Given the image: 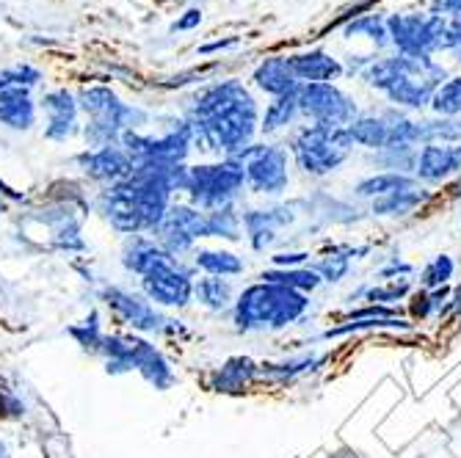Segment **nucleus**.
<instances>
[{
	"instance_id": "obj_1",
	"label": "nucleus",
	"mask_w": 461,
	"mask_h": 458,
	"mask_svg": "<svg viewBox=\"0 0 461 458\" xmlns=\"http://www.w3.org/2000/svg\"><path fill=\"white\" fill-rule=\"evenodd\" d=\"M359 77L367 86L379 89L390 103L403 108H426L431 105L434 92L445 83V69L431 56H387L367 58L359 69Z\"/></svg>"
},
{
	"instance_id": "obj_2",
	"label": "nucleus",
	"mask_w": 461,
	"mask_h": 458,
	"mask_svg": "<svg viewBox=\"0 0 461 458\" xmlns=\"http://www.w3.org/2000/svg\"><path fill=\"white\" fill-rule=\"evenodd\" d=\"M194 141H199L204 149L227 152V157L246 149L260 130V108L251 92L243 86V80L235 86V92L207 116L194 119Z\"/></svg>"
},
{
	"instance_id": "obj_3",
	"label": "nucleus",
	"mask_w": 461,
	"mask_h": 458,
	"mask_svg": "<svg viewBox=\"0 0 461 458\" xmlns=\"http://www.w3.org/2000/svg\"><path fill=\"white\" fill-rule=\"evenodd\" d=\"M80 113H86V128H83V139H86L89 149L119 144L122 133L139 130L147 124V111L139 105L122 103L119 94L108 86H89L80 89L77 94Z\"/></svg>"
},
{
	"instance_id": "obj_4",
	"label": "nucleus",
	"mask_w": 461,
	"mask_h": 458,
	"mask_svg": "<svg viewBox=\"0 0 461 458\" xmlns=\"http://www.w3.org/2000/svg\"><path fill=\"white\" fill-rule=\"evenodd\" d=\"M310 301L304 293L287 290L279 284H251L246 287L238 304H235V323L238 328H285L290 323H296L307 312Z\"/></svg>"
},
{
	"instance_id": "obj_5",
	"label": "nucleus",
	"mask_w": 461,
	"mask_h": 458,
	"mask_svg": "<svg viewBox=\"0 0 461 458\" xmlns=\"http://www.w3.org/2000/svg\"><path fill=\"white\" fill-rule=\"evenodd\" d=\"M246 185L243 166L235 157H224L219 163H202L188 169L185 191L191 193V202L199 211H221V207H232V199Z\"/></svg>"
},
{
	"instance_id": "obj_6",
	"label": "nucleus",
	"mask_w": 461,
	"mask_h": 458,
	"mask_svg": "<svg viewBox=\"0 0 461 458\" xmlns=\"http://www.w3.org/2000/svg\"><path fill=\"white\" fill-rule=\"evenodd\" d=\"M354 139L348 128H321L307 124L290 141V152L307 175H329L348 157Z\"/></svg>"
},
{
	"instance_id": "obj_7",
	"label": "nucleus",
	"mask_w": 461,
	"mask_h": 458,
	"mask_svg": "<svg viewBox=\"0 0 461 458\" xmlns=\"http://www.w3.org/2000/svg\"><path fill=\"white\" fill-rule=\"evenodd\" d=\"M387 33L401 56H434L442 50L445 20L431 12H395L387 17Z\"/></svg>"
},
{
	"instance_id": "obj_8",
	"label": "nucleus",
	"mask_w": 461,
	"mask_h": 458,
	"mask_svg": "<svg viewBox=\"0 0 461 458\" xmlns=\"http://www.w3.org/2000/svg\"><path fill=\"white\" fill-rule=\"evenodd\" d=\"M296 94L299 113L321 128H348L359 116L357 103L334 83H302Z\"/></svg>"
},
{
	"instance_id": "obj_9",
	"label": "nucleus",
	"mask_w": 461,
	"mask_h": 458,
	"mask_svg": "<svg viewBox=\"0 0 461 458\" xmlns=\"http://www.w3.org/2000/svg\"><path fill=\"white\" fill-rule=\"evenodd\" d=\"M240 166L246 183L258 193H282L287 188V149L279 144H249L232 155Z\"/></svg>"
},
{
	"instance_id": "obj_10",
	"label": "nucleus",
	"mask_w": 461,
	"mask_h": 458,
	"mask_svg": "<svg viewBox=\"0 0 461 458\" xmlns=\"http://www.w3.org/2000/svg\"><path fill=\"white\" fill-rule=\"evenodd\" d=\"M141 290L152 304L188 307V301L194 299V279L191 271L180 263V257H175L166 265H158L149 274H144Z\"/></svg>"
},
{
	"instance_id": "obj_11",
	"label": "nucleus",
	"mask_w": 461,
	"mask_h": 458,
	"mask_svg": "<svg viewBox=\"0 0 461 458\" xmlns=\"http://www.w3.org/2000/svg\"><path fill=\"white\" fill-rule=\"evenodd\" d=\"M39 111L45 113V139L56 141V144H67L69 139H75L80 133V105H77V94L69 89H50L41 94L39 100Z\"/></svg>"
},
{
	"instance_id": "obj_12",
	"label": "nucleus",
	"mask_w": 461,
	"mask_h": 458,
	"mask_svg": "<svg viewBox=\"0 0 461 458\" xmlns=\"http://www.w3.org/2000/svg\"><path fill=\"white\" fill-rule=\"evenodd\" d=\"M75 163L83 169V175H89L92 180L100 183H119L133 172V157L128 155L122 144H108L97 149H83Z\"/></svg>"
},
{
	"instance_id": "obj_13",
	"label": "nucleus",
	"mask_w": 461,
	"mask_h": 458,
	"mask_svg": "<svg viewBox=\"0 0 461 458\" xmlns=\"http://www.w3.org/2000/svg\"><path fill=\"white\" fill-rule=\"evenodd\" d=\"M103 301L124 320L131 323L139 331H158L163 328L166 320L147 299H141L139 293H131V290H119V287H105L103 290Z\"/></svg>"
},
{
	"instance_id": "obj_14",
	"label": "nucleus",
	"mask_w": 461,
	"mask_h": 458,
	"mask_svg": "<svg viewBox=\"0 0 461 458\" xmlns=\"http://www.w3.org/2000/svg\"><path fill=\"white\" fill-rule=\"evenodd\" d=\"M251 83L266 92L268 97H285V94H293V92H299V77L296 72H293L290 67V58L287 56H268L263 58L255 72H251Z\"/></svg>"
},
{
	"instance_id": "obj_15",
	"label": "nucleus",
	"mask_w": 461,
	"mask_h": 458,
	"mask_svg": "<svg viewBox=\"0 0 461 458\" xmlns=\"http://www.w3.org/2000/svg\"><path fill=\"white\" fill-rule=\"evenodd\" d=\"M414 169L426 183H439L453 172H461V144H423Z\"/></svg>"
},
{
	"instance_id": "obj_16",
	"label": "nucleus",
	"mask_w": 461,
	"mask_h": 458,
	"mask_svg": "<svg viewBox=\"0 0 461 458\" xmlns=\"http://www.w3.org/2000/svg\"><path fill=\"white\" fill-rule=\"evenodd\" d=\"M39 119V103L31 89H0V124L14 133H28Z\"/></svg>"
},
{
	"instance_id": "obj_17",
	"label": "nucleus",
	"mask_w": 461,
	"mask_h": 458,
	"mask_svg": "<svg viewBox=\"0 0 461 458\" xmlns=\"http://www.w3.org/2000/svg\"><path fill=\"white\" fill-rule=\"evenodd\" d=\"M287 58H290V67L296 72L299 83H331L346 72L340 58H334L326 50H302Z\"/></svg>"
},
{
	"instance_id": "obj_18",
	"label": "nucleus",
	"mask_w": 461,
	"mask_h": 458,
	"mask_svg": "<svg viewBox=\"0 0 461 458\" xmlns=\"http://www.w3.org/2000/svg\"><path fill=\"white\" fill-rule=\"evenodd\" d=\"M398 113H370V116H357L348 124V133L354 144H362L367 149H390L393 147V128H395Z\"/></svg>"
},
{
	"instance_id": "obj_19",
	"label": "nucleus",
	"mask_w": 461,
	"mask_h": 458,
	"mask_svg": "<svg viewBox=\"0 0 461 458\" xmlns=\"http://www.w3.org/2000/svg\"><path fill=\"white\" fill-rule=\"evenodd\" d=\"M169 260H175V257H172L169 252H163V248H160L155 240L141 238V235H133V238L128 240V246H124V252H122L124 268L133 271V274H139V276L149 274V271L158 268V265H166Z\"/></svg>"
},
{
	"instance_id": "obj_20",
	"label": "nucleus",
	"mask_w": 461,
	"mask_h": 458,
	"mask_svg": "<svg viewBox=\"0 0 461 458\" xmlns=\"http://www.w3.org/2000/svg\"><path fill=\"white\" fill-rule=\"evenodd\" d=\"M299 113V94H285V97H274L268 105H266V113L260 116V130L263 133H276L282 128H287V124L296 121Z\"/></svg>"
},
{
	"instance_id": "obj_21",
	"label": "nucleus",
	"mask_w": 461,
	"mask_h": 458,
	"mask_svg": "<svg viewBox=\"0 0 461 458\" xmlns=\"http://www.w3.org/2000/svg\"><path fill=\"white\" fill-rule=\"evenodd\" d=\"M194 265L202 268L207 276H238L243 274V260L232 252H216V248H202L194 255Z\"/></svg>"
},
{
	"instance_id": "obj_22",
	"label": "nucleus",
	"mask_w": 461,
	"mask_h": 458,
	"mask_svg": "<svg viewBox=\"0 0 461 458\" xmlns=\"http://www.w3.org/2000/svg\"><path fill=\"white\" fill-rule=\"evenodd\" d=\"M194 296L207 310H227L232 301V284L221 276H204L194 282Z\"/></svg>"
},
{
	"instance_id": "obj_23",
	"label": "nucleus",
	"mask_w": 461,
	"mask_h": 458,
	"mask_svg": "<svg viewBox=\"0 0 461 458\" xmlns=\"http://www.w3.org/2000/svg\"><path fill=\"white\" fill-rule=\"evenodd\" d=\"M348 39H367L373 48H387L390 45V33H387V20L379 14H362L351 20L343 31Z\"/></svg>"
},
{
	"instance_id": "obj_24",
	"label": "nucleus",
	"mask_w": 461,
	"mask_h": 458,
	"mask_svg": "<svg viewBox=\"0 0 461 458\" xmlns=\"http://www.w3.org/2000/svg\"><path fill=\"white\" fill-rule=\"evenodd\" d=\"M414 188H417L414 177H406V175H398V172H387V175H375V177L362 180L357 185V193L359 196H390V193L414 191Z\"/></svg>"
},
{
	"instance_id": "obj_25",
	"label": "nucleus",
	"mask_w": 461,
	"mask_h": 458,
	"mask_svg": "<svg viewBox=\"0 0 461 458\" xmlns=\"http://www.w3.org/2000/svg\"><path fill=\"white\" fill-rule=\"evenodd\" d=\"M263 282L268 284H279V287H287V290H296V293H307V290H315L321 284V274L318 271H293V268H274V271H266L260 276Z\"/></svg>"
},
{
	"instance_id": "obj_26",
	"label": "nucleus",
	"mask_w": 461,
	"mask_h": 458,
	"mask_svg": "<svg viewBox=\"0 0 461 458\" xmlns=\"http://www.w3.org/2000/svg\"><path fill=\"white\" fill-rule=\"evenodd\" d=\"M431 108H434L442 119H456V116H461V75L447 77V80L442 83V86L434 92Z\"/></svg>"
},
{
	"instance_id": "obj_27",
	"label": "nucleus",
	"mask_w": 461,
	"mask_h": 458,
	"mask_svg": "<svg viewBox=\"0 0 461 458\" xmlns=\"http://www.w3.org/2000/svg\"><path fill=\"white\" fill-rule=\"evenodd\" d=\"M426 199L423 191H401V193H390V196H382L373 202V213L379 216H403V213H411L417 204Z\"/></svg>"
},
{
	"instance_id": "obj_28",
	"label": "nucleus",
	"mask_w": 461,
	"mask_h": 458,
	"mask_svg": "<svg viewBox=\"0 0 461 458\" xmlns=\"http://www.w3.org/2000/svg\"><path fill=\"white\" fill-rule=\"evenodd\" d=\"M240 219L235 216L232 207H221V211L204 213V238H227L238 240L240 235Z\"/></svg>"
},
{
	"instance_id": "obj_29",
	"label": "nucleus",
	"mask_w": 461,
	"mask_h": 458,
	"mask_svg": "<svg viewBox=\"0 0 461 458\" xmlns=\"http://www.w3.org/2000/svg\"><path fill=\"white\" fill-rule=\"evenodd\" d=\"M45 80V72L33 64H14L0 69V89H36Z\"/></svg>"
},
{
	"instance_id": "obj_30",
	"label": "nucleus",
	"mask_w": 461,
	"mask_h": 458,
	"mask_svg": "<svg viewBox=\"0 0 461 458\" xmlns=\"http://www.w3.org/2000/svg\"><path fill=\"white\" fill-rule=\"evenodd\" d=\"M251 373H255V364H251L249 359H232L216 373V390L235 392L251 379Z\"/></svg>"
},
{
	"instance_id": "obj_31",
	"label": "nucleus",
	"mask_w": 461,
	"mask_h": 458,
	"mask_svg": "<svg viewBox=\"0 0 461 458\" xmlns=\"http://www.w3.org/2000/svg\"><path fill=\"white\" fill-rule=\"evenodd\" d=\"M139 373H141V376H144L155 390H166V387H172V384H175V373H172L169 362L163 359L160 351H152V354L139 364Z\"/></svg>"
},
{
	"instance_id": "obj_32",
	"label": "nucleus",
	"mask_w": 461,
	"mask_h": 458,
	"mask_svg": "<svg viewBox=\"0 0 461 458\" xmlns=\"http://www.w3.org/2000/svg\"><path fill=\"white\" fill-rule=\"evenodd\" d=\"M450 276H453V260H450L447 255H442V257H434V263L423 271L420 282H423L426 287H439V284H445Z\"/></svg>"
},
{
	"instance_id": "obj_33",
	"label": "nucleus",
	"mask_w": 461,
	"mask_h": 458,
	"mask_svg": "<svg viewBox=\"0 0 461 458\" xmlns=\"http://www.w3.org/2000/svg\"><path fill=\"white\" fill-rule=\"evenodd\" d=\"M348 271V257H326L323 263H318V274H323V279L329 282H340Z\"/></svg>"
},
{
	"instance_id": "obj_34",
	"label": "nucleus",
	"mask_w": 461,
	"mask_h": 458,
	"mask_svg": "<svg viewBox=\"0 0 461 458\" xmlns=\"http://www.w3.org/2000/svg\"><path fill=\"white\" fill-rule=\"evenodd\" d=\"M202 22H204V12H202L199 6H191V9H185V12L172 22V31H175V33H188V31H196Z\"/></svg>"
},
{
	"instance_id": "obj_35",
	"label": "nucleus",
	"mask_w": 461,
	"mask_h": 458,
	"mask_svg": "<svg viewBox=\"0 0 461 458\" xmlns=\"http://www.w3.org/2000/svg\"><path fill=\"white\" fill-rule=\"evenodd\" d=\"M240 45V36H224V39H216V41H207V45H199V56H213V53H224V50H232Z\"/></svg>"
},
{
	"instance_id": "obj_36",
	"label": "nucleus",
	"mask_w": 461,
	"mask_h": 458,
	"mask_svg": "<svg viewBox=\"0 0 461 458\" xmlns=\"http://www.w3.org/2000/svg\"><path fill=\"white\" fill-rule=\"evenodd\" d=\"M431 14L442 20L461 17V0H431Z\"/></svg>"
},
{
	"instance_id": "obj_37",
	"label": "nucleus",
	"mask_w": 461,
	"mask_h": 458,
	"mask_svg": "<svg viewBox=\"0 0 461 458\" xmlns=\"http://www.w3.org/2000/svg\"><path fill=\"white\" fill-rule=\"evenodd\" d=\"M406 282H401V284H390V287H384V290H370V301H398L403 293H406Z\"/></svg>"
},
{
	"instance_id": "obj_38",
	"label": "nucleus",
	"mask_w": 461,
	"mask_h": 458,
	"mask_svg": "<svg viewBox=\"0 0 461 458\" xmlns=\"http://www.w3.org/2000/svg\"><path fill=\"white\" fill-rule=\"evenodd\" d=\"M310 255H304V252H296V255H276L274 257V265L276 268H287V265H299V263H304Z\"/></svg>"
},
{
	"instance_id": "obj_39",
	"label": "nucleus",
	"mask_w": 461,
	"mask_h": 458,
	"mask_svg": "<svg viewBox=\"0 0 461 458\" xmlns=\"http://www.w3.org/2000/svg\"><path fill=\"white\" fill-rule=\"evenodd\" d=\"M0 458H6V445L4 442H0Z\"/></svg>"
},
{
	"instance_id": "obj_40",
	"label": "nucleus",
	"mask_w": 461,
	"mask_h": 458,
	"mask_svg": "<svg viewBox=\"0 0 461 458\" xmlns=\"http://www.w3.org/2000/svg\"><path fill=\"white\" fill-rule=\"evenodd\" d=\"M456 61H461V50H456Z\"/></svg>"
}]
</instances>
